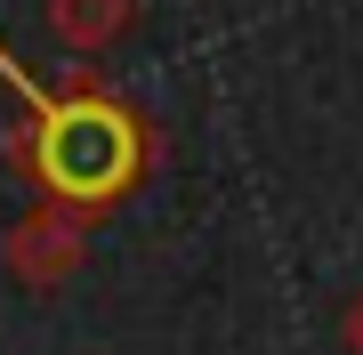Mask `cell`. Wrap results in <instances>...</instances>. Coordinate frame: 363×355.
<instances>
[{"label":"cell","mask_w":363,"mask_h":355,"mask_svg":"<svg viewBox=\"0 0 363 355\" xmlns=\"http://www.w3.org/2000/svg\"><path fill=\"white\" fill-rule=\"evenodd\" d=\"M347 347H355V355H363V299H355V307H347Z\"/></svg>","instance_id":"1"}]
</instances>
